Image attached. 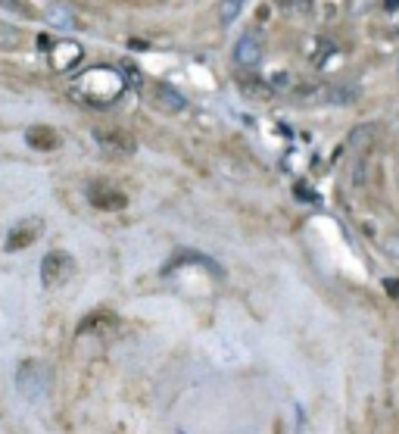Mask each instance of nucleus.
Here are the masks:
<instances>
[{
  "instance_id": "obj_9",
  "label": "nucleus",
  "mask_w": 399,
  "mask_h": 434,
  "mask_svg": "<svg viewBox=\"0 0 399 434\" xmlns=\"http://www.w3.org/2000/svg\"><path fill=\"white\" fill-rule=\"evenodd\" d=\"M153 107L159 109V113H166V116H175V113H184L187 100H184V94L175 88V85L153 82Z\"/></svg>"
},
{
  "instance_id": "obj_18",
  "label": "nucleus",
  "mask_w": 399,
  "mask_h": 434,
  "mask_svg": "<svg viewBox=\"0 0 399 434\" xmlns=\"http://www.w3.org/2000/svg\"><path fill=\"white\" fill-rule=\"evenodd\" d=\"M384 250H387V257H390V259H399V231L384 241Z\"/></svg>"
},
{
  "instance_id": "obj_16",
  "label": "nucleus",
  "mask_w": 399,
  "mask_h": 434,
  "mask_svg": "<svg viewBox=\"0 0 399 434\" xmlns=\"http://www.w3.org/2000/svg\"><path fill=\"white\" fill-rule=\"evenodd\" d=\"M240 10H244V0H222V3H218V19H222L225 25H231V22L240 16Z\"/></svg>"
},
{
  "instance_id": "obj_21",
  "label": "nucleus",
  "mask_w": 399,
  "mask_h": 434,
  "mask_svg": "<svg viewBox=\"0 0 399 434\" xmlns=\"http://www.w3.org/2000/svg\"><path fill=\"white\" fill-rule=\"evenodd\" d=\"M396 72H399V63H396Z\"/></svg>"
},
{
  "instance_id": "obj_19",
  "label": "nucleus",
  "mask_w": 399,
  "mask_h": 434,
  "mask_svg": "<svg viewBox=\"0 0 399 434\" xmlns=\"http://www.w3.org/2000/svg\"><path fill=\"white\" fill-rule=\"evenodd\" d=\"M277 3H284L287 10H303V13L312 7V0H277Z\"/></svg>"
},
{
  "instance_id": "obj_17",
  "label": "nucleus",
  "mask_w": 399,
  "mask_h": 434,
  "mask_svg": "<svg viewBox=\"0 0 399 434\" xmlns=\"http://www.w3.org/2000/svg\"><path fill=\"white\" fill-rule=\"evenodd\" d=\"M122 75H125V85H128V88H141V72H137L135 66H125Z\"/></svg>"
},
{
  "instance_id": "obj_10",
  "label": "nucleus",
  "mask_w": 399,
  "mask_h": 434,
  "mask_svg": "<svg viewBox=\"0 0 399 434\" xmlns=\"http://www.w3.org/2000/svg\"><path fill=\"white\" fill-rule=\"evenodd\" d=\"M82 60H84V50L78 41H56L54 47H50V66H54L56 72H72Z\"/></svg>"
},
{
  "instance_id": "obj_3",
  "label": "nucleus",
  "mask_w": 399,
  "mask_h": 434,
  "mask_svg": "<svg viewBox=\"0 0 399 434\" xmlns=\"http://www.w3.org/2000/svg\"><path fill=\"white\" fill-rule=\"evenodd\" d=\"M50 387V369L41 360H25L16 372V391H19L22 400L38 403L44 400V393Z\"/></svg>"
},
{
  "instance_id": "obj_14",
  "label": "nucleus",
  "mask_w": 399,
  "mask_h": 434,
  "mask_svg": "<svg viewBox=\"0 0 399 434\" xmlns=\"http://www.w3.org/2000/svg\"><path fill=\"white\" fill-rule=\"evenodd\" d=\"M22 44V32L16 25H3L0 22V50H16Z\"/></svg>"
},
{
  "instance_id": "obj_13",
  "label": "nucleus",
  "mask_w": 399,
  "mask_h": 434,
  "mask_svg": "<svg viewBox=\"0 0 399 434\" xmlns=\"http://www.w3.org/2000/svg\"><path fill=\"white\" fill-rule=\"evenodd\" d=\"M115 328V316L113 312H94L88 319H82L78 334H97V332H113Z\"/></svg>"
},
{
  "instance_id": "obj_15",
  "label": "nucleus",
  "mask_w": 399,
  "mask_h": 434,
  "mask_svg": "<svg viewBox=\"0 0 399 434\" xmlns=\"http://www.w3.org/2000/svg\"><path fill=\"white\" fill-rule=\"evenodd\" d=\"M47 22L56 28H75V16L66 7H50L47 10Z\"/></svg>"
},
{
  "instance_id": "obj_1",
  "label": "nucleus",
  "mask_w": 399,
  "mask_h": 434,
  "mask_svg": "<svg viewBox=\"0 0 399 434\" xmlns=\"http://www.w3.org/2000/svg\"><path fill=\"white\" fill-rule=\"evenodd\" d=\"M125 88H128V85H125L122 72H115V69H109V66H94V69H88V72L75 75L69 94H72L75 100L94 107V109H106L125 94Z\"/></svg>"
},
{
  "instance_id": "obj_20",
  "label": "nucleus",
  "mask_w": 399,
  "mask_h": 434,
  "mask_svg": "<svg viewBox=\"0 0 399 434\" xmlns=\"http://www.w3.org/2000/svg\"><path fill=\"white\" fill-rule=\"evenodd\" d=\"M384 10H399V0H384Z\"/></svg>"
},
{
  "instance_id": "obj_2",
  "label": "nucleus",
  "mask_w": 399,
  "mask_h": 434,
  "mask_svg": "<svg viewBox=\"0 0 399 434\" xmlns=\"http://www.w3.org/2000/svg\"><path fill=\"white\" fill-rule=\"evenodd\" d=\"M293 100L297 103H331V107H346V103L358 100L356 85H340V82H306L293 88Z\"/></svg>"
},
{
  "instance_id": "obj_4",
  "label": "nucleus",
  "mask_w": 399,
  "mask_h": 434,
  "mask_svg": "<svg viewBox=\"0 0 399 434\" xmlns=\"http://www.w3.org/2000/svg\"><path fill=\"white\" fill-rule=\"evenodd\" d=\"M265 56V41H262V34L253 28V32H244L240 38H237L234 44V63L237 69H244V72H253V69L262 63Z\"/></svg>"
},
{
  "instance_id": "obj_5",
  "label": "nucleus",
  "mask_w": 399,
  "mask_h": 434,
  "mask_svg": "<svg viewBox=\"0 0 399 434\" xmlns=\"http://www.w3.org/2000/svg\"><path fill=\"white\" fill-rule=\"evenodd\" d=\"M75 272V259L69 257L66 250H50L47 257L41 259V281L44 287H56V285H66Z\"/></svg>"
},
{
  "instance_id": "obj_7",
  "label": "nucleus",
  "mask_w": 399,
  "mask_h": 434,
  "mask_svg": "<svg viewBox=\"0 0 399 434\" xmlns=\"http://www.w3.org/2000/svg\"><path fill=\"white\" fill-rule=\"evenodd\" d=\"M94 141L103 153H115V156H131L137 150V141L122 129H94Z\"/></svg>"
},
{
  "instance_id": "obj_8",
  "label": "nucleus",
  "mask_w": 399,
  "mask_h": 434,
  "mask_svg": "<svg viewBox=\"0 0 399 434\" xmlns=\"http://www.w3.org/2000/svg\"><path fill=\"white\" fill-rule=\"evenodd\" d=\"M88 200H91V206H97V210H103V213H119L128 206V197H125L119 188H113V184H91Z\"/></svg>"
},
{
  "instance_id": "obj_6",
  "label": "nucleus",
  "mask_w": 399,
  "mask_h": 434,
  "mask_svg": "<svg viewBox=\"0 0 399 434\" xmlns=\"http://www.w3.org/2000/svg\"><path fill=\"white\" fill-rule=\"evenodd\" d=\"M41 235H44V219L28 216V219H22V222L13 225V231L7 235V244H3V250H7V253L28 250V247L41 238Z\"/></svg>"
},
{
  "instance_id": "obj_11",
  "label": "nucleus",
  "mask_w": 399,
  "mask_h": 434,
  "mask_svg": "<svg viewBox=\"0 0 399 434\" xmlns=\"http://www.w3.org/2000/svg\"><path fill=\"white\" fill-rule=\"evenodd\" d=\"M237 88H240V94L247 97V100H259V103H269L271 97H275V88H271V82H265L262 75H240L237 78Z\"/></svg>"
},
{
  "instance_id": "obj_12",
  "label": "nucleus",
  "mask_w": 399,
  "mask_h": 434,
  "mask_svg": "<svg viewBox=\"0 0 399 434\" xmlns=\"http://www.w3.org/2000/svg\"><path fill=\"white\" fill-rule=\"evenodd\" d=\"M25 144L32 150L50 153V150L60 147V131H56L54 125H28V129H25Z\"/></svg>"
}]
</instances>
